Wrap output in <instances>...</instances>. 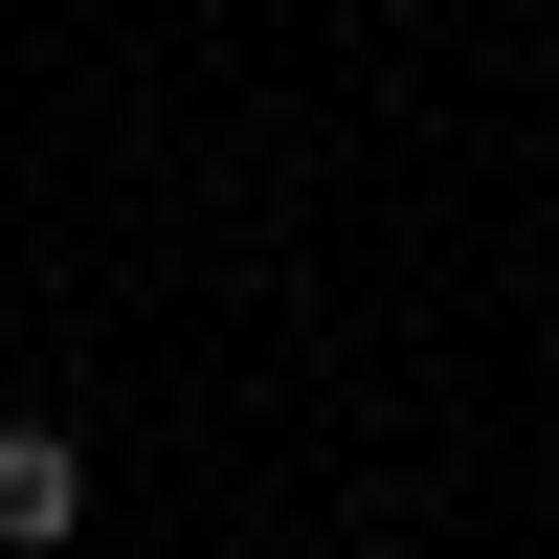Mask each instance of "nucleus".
I'll return each instance as SVG.
<instances>
[{
  "instance_id": "f257e3e1",
  "label": "nucleus",
  "mask_w": 559,
  "mask_h": 559,
  "mask_svg": "<svg viewBox=\"0 0 559 559\" xmlns=\"http://www.w3.org/2000/svg\"><path fill=\"white\" fill-rule=\"evenodd\" d=\"M68 515H90V448L68 426H0V559H45Z\"/></svg>"
}]
</instances>
